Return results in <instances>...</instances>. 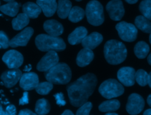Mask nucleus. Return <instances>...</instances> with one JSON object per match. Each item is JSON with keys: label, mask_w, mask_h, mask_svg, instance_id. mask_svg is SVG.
Segmentation results:
<instances>
[{"label": "nucleus", "mask_w": 151, "mask_h": 115, "mask_svg": "<svg viewBox=\"0 0 151 115\" xmlns=\"http://www.w3.org/2000/svg\"><path fill=\"white\" fill-rule=\"evenodd\" d=\"M97 77L93 73H87L67 86L70 104L80 107L87 101L97 85Z\"/></svg>", "instance_id": "obj_1"}, {"label": "nucleus", "mask_w": 151, "mask_h": 115, "mask_svg": "<svg viewBox=\"0 0 151 115\" xmlns=\"http://www.w3.org/2000/svg\"><path fill=\"white\" fill-rule=\"evenodd\" d=\"M104 55L108 63L117 65L123 63L127 55L124 44L116 40L107 41L104 46Z\"/></svg>", "instance_id": "obj_2"}, {"label": "nucleus", "mask_w": 151, "mask_h": 115, "mask_svg": "<svg viewBox=\"0 0 151 115\" xmlns=\"http://www.w3.org/2000/svg\"><path fill=\"white\" fill-rule=\"evenodd\" d=\"M44 75L47 80L52 84H66L71 80V71L66 63H58L45 71Z\"/></svg>", "instance_id": "obj_3"}, {"label": "nucleus", "mask_w": 151, "mask_h": 115, "mask_svg": "<svg viewBox=\"0 0 151 115\" xmlns=\"http://www.w3.org/2000/svg\"><path fill=\"white\" fill-rule=\"evenodd\" d=\"M35 43L38 49L41 51H61L66 47L65 43L61 38L44 34L37 35Z\"/></svg>", "instance_id": "obj_4"}, {"label": "nucleus", "mask_w": 151, "mask_h": 115, "mask_svg": "<svg viewBox=\"0 0 151 115\" xmlns=\"http://www.w3.org/2000/svg\"><path fill=\"white\" fill-rule=\"evenodd\" d=\"M85 14L87 21L92 25L99 26L104 21L103 7L98 1L91 0L87 3Z\"/></svg>", "instance_id": "obj_5"}, {"label": "nucleus", "mask_w": 151, "mask_h": 115, "mask_svg": "<svg viewBox=\"0 0 151 115\" xmlns=\"http://www.w3.org/2000/svg\"><path fill=\"white\" fill-rule=\"evenodd\" d=\"M124 88L117 80L110 78L103 81L99 88L100 94L104 98L111 99L119 97L124 93Z\"/></svg>", "instance_id": "obj_6"}, {"label": "nucleus", "mask_w": 151, "mask_h": 115, "mask_svg": "<svg viewBox=\"0 0 151 115\" xmlns=\"http://www.w3.org/2000/svg\"><path fill=\"white\" fill-rule=\"evenodd\" d=\"M119 37L126 42L134 41L137 35V29L133 24L125 21L117 23L115 27Z\"/></svg>", "instance_id": "obj_7"}, {"label": "nucleus", "mask_w": 151, "mask_h": 115, "mask_svg": "<svg viewBox=\"0 0 151 115\" xmlns=\"http://www.w3.org/2000/svg\"><path fill=\"white\" fill-rule=\"evenodd\" d=\"M145 101L143 98L137 93L131 94L128 98L126 106L127 113L132 115L139 114L144 109Z\"/></svg>", "instance_id": "obj_8"}, {"label": "nucleus", "mask_w": 151, "mask_h": 115, "mask_svg": "<svg viewBox=\"0 0 151 115\" xmlns=\"http://www.w3.org/2000/svg\"><path fill=\"white\" fill-rule=\"evenodd\" d=\"M110 18L116 21H120L124 14V8L121 0H111L106 6Z\"/></svg>", "instance_id": "obj_9"}, {"label": "nucleus", "mask_w": 151, "mask_h": 115, "mask_svg": "<svg viewBox=\"0 0 151 115\" xmlns=\"http://www.w3.org/2000/svg\"><path fill=\"white\" fill-rule=\"evenodd\" d=\"M2 60L9 68H18L23 63L24 57L18 51L11 50L4 54Z\"/></svg>", "instance_id": "obj_10"}, {"label": "nucleus", "mask_w": 151, "mask_h": 115, "mask_svg": "<svg viewBox=\"0 0 151 115\" xmlns=\"http://www.w3.org/2000/svg\"><path fill=\"white\" fill-rule=\"evenodd\" d=\"M59 57L55 51H50L41 58L37 65V69L40 71H46L57 64Z\"/></svg>", "instance_id": "obj_11"}, {"label": "nucleus", "mask_w": 151, "mask_h": 115, "mask_svg": "<svg viewBox=\"0 0 151 115\" xmlns=\"http://www.w3.org/2000/svg\"><path fill=\"white\" fill-rule=\"evenodd\" d=\"M22 74L21 71L18 68H9L1 74V79L4 86L6 88H11L19 81Z\"/></svg>", "instance_id": "obj_12"}, {"label": "nucleus", "mask_w": 151, "mask_h": 115, "mask_svg": "<svg viewBox=\"0 0 151 115\" xmlns=\"http://www.w3.org/2000/svg\"><path fill=\"white\" fill-rule=\"evenodd\" d=\"M135 73V70L132 67H123L118 70L117 77L122 84L130 87L134 84Z\"/></svg>", "instance_id": "obj_13"}, {"label": "nucleus", "mask_w": 151, "mask_h": 115, "mask_svg": "<svg viewBox=\"0 0 151 115\" xmlns=\"http://www.w3.org/2000/svg\"><path fill=\"white\" fill-rule=\"evenodd\" d=\"M33 33L34 29L31 27L25 28L9 40V46L13 48L19 46H26Z\"/></svg>", "instance_id": "obj_14"}, {"label": "nucleus", "mask_w": 151, "mask_h": 115, "mask_svg": "<svg viewBox=\"0 0 151 115\" xmlns=\"http://www.w3.org/2000/svg\"><path fill=\"white\" fill-rule=\"evenodd\" d=\"M38 83V75L33 72L22 74L19 80V86L25 91L35 89Z\"/></svg>", "instance_id": "obj_15"}, {"label": "nucleus", "mask_w": 151, "mask_h": 115, "mask_svg": "<svg viewBox=\"0 0 151 115\" xmlns=\"http://www.w3.org/2000/svg\"><path fill=\"white\" fill-rule=\"evenodd\" d=\"M103 38L101 34L97 32H93L86 35L81 41L82 46L84 48L93 50L99 46L103 41Z\"/></svg>", "instance_id": "obj_16"}, {"label": "nucleus", "mask_w": 151, "mask_h": 115, "mask_svg": "<svg viewBox=\"0 0 151 115\" xmlns=\"http://www.w3.org/2000/svg\"><path fill=\"white\" fill-rule=\"evenodd\" d=\"M45 31L50 35L58 37L64 31L63 25L55 19H50L44 22L43 25Z\"/></svg>", "instance_id": "obj_17"}, {"label": "nucleus", "mask_w": 151, "mask_h": 115, "mask_svg": "<svg viewBox=\"0 0 151 115\" xmlns=\"http://www.w3.org/2000/svg\"><path fill=\"white\" fill-rule=\"evenodd\" d=\"M94 57V55L91 50L84 48L79 51L77 55V64L81 67L87 66L93 61Z\"/></svg>", "instance_id": "obj_18"}, {"label": "nucleus", "mask_w": 151, "mask_h": 115, "mask_svg": "<svg viewBox=\"0 0 151 115\" xmlns=\"http://www.w3.org/2000/svg\"><path fill=\"white\" fill-rule=\"evenodd\" d=\"M36 3L47 17L52 16L57 11L56 0H37Z\"/></svg>", "instance_id": "obj_19"}, {"label": "nucleus", "mask_w": 151, "mask_h": 115, "mask_svg": "<svg viewBox=\"0 0 151 115\" xmlns=\"http://www.w3.org/2000/svg\"><path fill=\"white\" fill-rule=\"evenodd\" d=\"M87 29L84 27H77L68 37V41L71 45H76L81 42L87 35Z\"/></svg>", "instance_id": "obj_20"}, {"label": "nucleus", "mask_w": 151, "mask_h": 115, "mask_svg": "<svg viewBox=\"0 0 151 115\" xmlns=\"http://www.w3.org/2000/svg\"><path fill=\"white\" fill-rule=\"evenodd\" d=\"M22 11L30 18H36L41 12V8L32 2H28L22 5Z\"/></svg>", "instance_id": "obj_21"}, {"label": "nucleus", "mask_w": 151, "mask_h": 115, "mask_svg": "<svg viewBox=\"0 0 151 115\" xmlns=\"http://www.w3.org/2000/svg\"><path fill=\"white\" fill-rule=\"evenodd\" d=\"M72 8V4L69 0H58L57 8L58 16L61 19L68 17L69 12Z\"/></svg>", "instance_id": "obj_22"}, {"label": "nucleus", "mask_w": 151, "mask_h": 115, "mask_svg": "<svg viewBox=\"0 0 151 115\" xmlns=\"http://www.w3.org/2000/svg\"><path fill=\"white\" fill-rule=\"evenodd\" d=\"M29 22V18L25 14H19L17 17L14 18L12 21V25L14 29L19 31L26 27Z\"/></svg>", "instance_id": "obj_23"}, {"label": "nucleus", "mask_w": 151, "mask_h": 115, "mask_svg": "<svg viewBox=\"0 0 151 115\" xmlns=\"http://www.w3.org/2000/svg\"><path fill=\"white\" fill-rule=\"evenodd\" d=\"M20 4L15 1L8 2V3L0 6V11L10 17H15L18 14Z\"/></svg>", "instance_id": "obj_24"}, {"label": "nucleus", "mask_w": 151, "mask_h": 115, "mask_svg": "<svg viewBox=\"0 0 151 115\" xmlns=\"http://www.w3.org/2000/svg\"><path fill=\"white\" fill-rule=\"evenodd\" d=\"M120 103L117 99L109 100L101 103L99 106V110L101 112L115 111L119 109Z\"/></svg>", "instance_id": "obj_25"}, {"label": "nucleus", "mask_w": 151, "mask_h": 115, "mask_svg": "<svg viewBox=\"0 0 151 115\" xmlns=\"http://www.w3.org/2000/svg\"><path fill=\"white\" fill-rule=\"evenodd\" d=\"M135 26L145 33H151V21L143 15H139L134 19Z\"/></svg>", "instance_id": "obj_26"}, {"label": "nucleus", "mask_w": 151, "mask_h": 115, "mask_svg": "<svg viewBox=\"0 0 151 115\" xmlns=\"http://www.w3.org/2000/svg\"><path fill=\"white\" fill-rule=\"evenodd\" d=\"M149 52V46L145 41L137 42L134 47V52L136 56L140 59H143Z\"/></svg>", "instance_id": "obj_27"}, {"label": "nucleus", "mask_w": 151, "mask_h": 115, "mask_svg": "<svg viewBox=\"0 0 151 115\" xmlns=\"http://www.w3.org/2000/svg\"><path fill=\"white\" fill-rule=\"evenodd\" d=\"M85 15V11L80 6H75L71 8L68 15V19L72 22H78L81 21Z\"/></svg>", "instance_id": "obj_28"}, {"label": "nucleus", "mask_w": 151, "mask_h": 115, "mask_svg": "<svg viewBox=\"0 0 151 115\" xmlns=\"http://www.w3.org/2000/svg\"><path fill=\"white\" fill-rule=\"evenodd\" d=\"M50 104L45 98H41L37 101L35 107V111L37 114L44 115L49 113Z\"/></svg>", "instance_id": "obj_29"}, {"label": "nucleus", "mask_w": 151, "mask_h": 115, "mask_svg": "<svg viewBox=\"0 0 151 115\" xmlns=\"http://www.w3.org/2000/svg\"><path fill=\"white\" fill-rule=\"evenodd\" d=\"M139 8L144 17L151 20V0H143L140 3Z\"/></svg>", "instance_id": "obj_30"}, {"label": "nucleus", "mask_w": 151, "mask_h": 115, "mask_svg": "<svg viewBox=\"0 0 151 115\" xmlns=\"http://www.w3.org/2000/svg\"><path fill=\"white\" fill-rule=\"evenodd\" d=\"M148 73L142 69L138 70L135 73V80L140 86H145L148 84Z\"/></svg>", "instance_id": "obj_31"}, {"label": "nucleus", "mask_w": 151, "mask_h": 115, "mask_svg": "<svg viewBox=\"0 0 151 115\" xmlns=\"http://www.w3.org/2000/svg\"><path fill=\"white\" fill-rule=\"evenodd\" d=\"M53 88V84L52 83L47 81L45 82L39 83L35 87L37 93L41 95L48 94Z\"/></svg>", "instance_id": "obj_32"}, {"label": "nucleus", "mask_w": 151, "mask_h": 115, "mask_svg": "<svg viewBox=\"0 0 151 115\" xmlns=\"http://www.w3.org/2000/svg\"><path fill=\"white\" fill-rule=\"evenodd\" d=\"M92 103L90 101H86L82 104L76 111L77 115H88L92 109Z\"/></svg>", "instance_id": "obj_33"}, {"label": "nucleus", "mask_w": 151, "mask_h": 115, "mask_svg": "<svg viewBox=\"0 0 151 115\" xmlns=\"http://www.w3.org/2000/svg\"><path fill=\"white\" fill-rule=\"evenodd\" d=\"M9 40L7 35L4 31H0V46L3 48L6 49L9 46Z\"/></svg>", "instance_id": "obj_34"}, {"label": "nucleus", "mask_w": 151, "mask_h": 115, "mask_svg": "<svg viewBox=\"0 0 151 115\" xmlns=\"http://www.w3.org/2000/svg\"><path fill=\"white\" fill-rule=\"evenodd\" d=\"M54 97H55V99L56 100L57 104L59 106H64L66 104L65 101L64 100V95L62 93H58L54 95Z\"/></svg>", "instance_id": "obj_35"}, {"label": "nucleus", "mask_w": 151, "mask_h": 115, "mask_svg": "<svg viewBox=\"0 0 151 115\" xmlns=\"http://www.w3.org/2000/svg\"><path fill=\"white\" fill-rule=\"evenodd\" d=\"M29 103L28 98V93L27 91H25L23 93L22 97L19 100V105H25Z\"/></svg>", "instance_id": "obj_36"}, {"label": "nucleus", "mask_w": 151, "mask_h": 115, "mask_svg": "<svg viewBox=\"0 0 151 115\" xmlns=\"http://www.w3.org/2000/svg\"><path fill=\"white\" fill-rule=\"evenodd\" d=\"M5 111L6 113V114H10V115H14L17 113V110L15 106L13 104H10L8 106L6 107Z\"/></svg>", "instance_id": "obj_37"}, {"label": "nucleus", "mask_w": 151, "mask_h": 115, "mask_svg": "<svg viewBox=\"0 0 151 115\" xmlns=\"http://www.w3.org/2000/svg\"><path fill=\"white\" fill-rule=\"evenodd\" d=\"M19 115H35L37 114L36 113H34L31 110H29L28 109H25L21 110L19 112Z\"/></svg>", "instance_id": "obj_38"}, {"label": "nucleus", "mask_w": 151, "mask_h": 115, "mask_svg": "<svg viewBox=\"0 0 151 115\" xmlns=\"http://www.w3.org/2000/svg\"><path fill=\"white\" fill-rule=\"evenodd\" d=\"M63 115H73V113L70 110H65L62 113Z\"/></svg>", "instance_id": "obj_39"}, {"label": "nucleus", "mask_w": 151, "mask_h": 115, "mask_svg": "<svg viewBox=\"0 0 151 115\" xmlns=\"http://www.w3.org/2000/svg\"><path fill=\"white\" fill-rule=\"evenodd\" d=\"M5 114H6V113L5 110H4L2 106L0 103V115H5Z\"/></svg>", "instance_id": "obj_40"}, {"label": "nucleus", "mask_w": 151, "mask_h": 115, "mask_svg": "<svg viewBox=\"0 0 151 115\" xmlns=\"http://www.w3.org/2000/svg\"><path fill=\"white\" fill-rule=\"evenodd\" d=\"M147 103L148 105L151 107V94H149L147 98Z\"/></svg>", "instance_id": "obj_41"}, {"label": "nucleus", "mask_w": 151, "mask_h": 115, "mask_svg": "<svg viewBox=\"0 0 151 115\" xmlns=\"http://www.w3.org/2000/svg\"><path fill=\"white\" fill-rule=\"evenodd\" d=\"M143 114H145V115H151V109H149L146 110L144 111Z\"/></svg>", "instance_id": "obj_42"}, {"label": "nucleus", "mask_w": 151, "mask_h": 115, "mask_svg": "<svg viewBox=\"0 0 151 115\" xmlns=\"http://www.w3.org/2000/svg\"><path fill=\"white\" fill-rule=\"evenodd\" d=\"M125 1L130 4H136L139 0H125Z\"/></svg>", "instance_id": "obj_43"}, {"label": "nucleus", "mask_w": 151, "mask_h": 115, "mask_svg": "<svg viewBox=\"0 0 151 115\" xmlns=\"http://www.w3.org/2000/svg\"><path fill=\"white\" fill-rule=\"evenodd\" d=\"M31 69V66L30 64H28V65H26V66L25 67L24 71L28 72Z\"/></svg>", "instance_id": "obj_44"}, {"label": "nucleus", "mask_w": 151, "mask_h": 115, "mask_svg": "<svg viewBox=\"0 0 151 115\" xmlns=\"http://www.w3.org/2000/svg\"><path fill=\"white\" fill-rule=\"evenodd\" d=\"M149 87L151 88V71L149 74V78H148V84Z\"/></svg>", "instance_id": "obj_45"}, {"label": "nucleus", "mask_w": 151, "mask_h": 115, "mask_svg": "<svg viewBox=\"0 0 151 115\" xmlns=\"http://www.w3.org/2000/svg\"><path fill=\"white\" fill-rule=\"evenodd\" d=\"M147 62H148L149 64H150L151 65V52L149 54V55L147 57Z\"/></svg>", "instance_id": "obj_46"}, {"label": "nucleus", "mask_w": 151, "mask_h": 115, "mask_svg": "<svg viewBox=\"0 0 151 115\" xmlns=\"http://www.w3.org/2000/svg\"><path fill=\"white\" fill-rule=\"evenodd\" d=\"M106 115H117L118 114L117 113H112L111 111V112H107V113H106Z\"/></svg>", "instance_id": "obj_47"}, {"label": "nucleus", "mask_w": 151, "mask_h": 115, "mask_svg": "<svg viewBox=\"0 0 151 115\" xmlns=\"http://www.w3.org/2000/svg\"><path fill=\"white\" fill-rule=\"evenodd\" d=\"M5 2H12V1H15V0H3Z\"/></svg>", "instance_id": "obj_48"}, {"label": "nucleus", "mask_w": 151, "mask_h": 115, "mask_svg": "<svg viewBox=\"0 0 151 115\" xmlns=\"http://www.w3.org/2000/svg\"><path fill=\"white\" fill-rule=\"evenodd\" d=\"M149 42L151 44V33H150V35H149Z\"/></svg>", "instance_id": "obj_49"}, {"label": "nucleus", "mask_w": 151, "mask_h": 115, "mask_svg": "<svg viewBox=\"0 0 151 115\" xmlns=\"http://www.w3.org/2000/svg\"><path fill=\"white\" fill-rule=\"evenodd\" d=\"M76 1H82V0H76Z\"/></svg>", "instance_id": "obj_50"}, {"label": "nucleus", "mask_w": 151, "mask_h": 115, "mask_svg": "<svg viewBox=\"0 0 151 115\" xmlns=\"http://www.w3.org/2000/svg\"><path fill=\"white\" fill-rule=\"evenodd\" d=\"M0 4H1V2H0Z\"/></svg>", "instance_id": "obj_51"}]
</instances>
